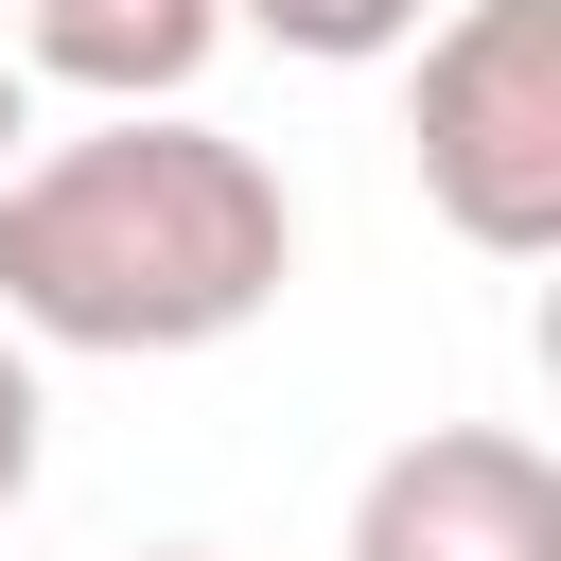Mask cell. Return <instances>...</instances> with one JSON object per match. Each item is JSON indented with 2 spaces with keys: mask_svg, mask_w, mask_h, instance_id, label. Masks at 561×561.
Wrapping results in <instances>:
<instances>
[{
  "mask_svg": "<svg viewBox=\"0 0 561 561\" xmlns=\"http://www.w3.org/2000/svg\"><path fill=\"white\" fill-rule=\"evenodd\" d=\"M280 280H298V193L193 105H105L70 140H18L0 175V333L35 351L105 368L228 351L245 316H280Z\"/></svg>",
  "mask_w": 561,
  "mask_h": 561,
  "instance_id": "6da1fadb",
  "label": "cell"
},
{
  "mask_svg": "<svg viewBox=\"0 0 561 561\" xmlns=\"http://www.w3.org/2000/svg\"><path fill=\"white\" fill-rule=\"evenodd\" d=\"M210 53H228V0H18V70L88 105H193Z\"/></svg>",
  "mask_w": 561,
  "mask_h": 561,
  "instance_id": "277c9868",
  "label": "cell"
},
{
  "mask_svg": "<svg viewBox=\"0 0 561 561\" xmlns=\"http://www.w3.org/2000/svg\"><path fill=\"white\" fill-rule=\"evenodd\" d=\"M351 561H561V473L508 421H421L351 491Z\"/></svg>",
  "mask_w": 561,
  "mask_h": 561,
  "instance_id": "3957f363",
  "label": "cell"
},
{
  "mask_svg": "<svg viewBox=\"0 0 561 561\" xmlns=\"http://www.w3.org/2000/svg\"><path fill=\"white\" fill-rule=\"evenodd\" d=\"M18 140H35V70L0 53V175H18Z\"/></svg>",
  "mask_w": 561,
  "mask_h": 561,
  "instance_id": "52a82bcc",
  "label": "cell"
},
{
  "mask_svg": "<svg viewBox=\"0 0 561 561\" xmlns=\"http://www.w3.org/2000/svg\"><path fill=\"white\" fill-rule=\"evenodd\" d=\"M228 18H245V35H280L298 70H386L438 0H228Z\"/></svg>",
  "mask_w": 561,
  "mask_h": 561,
  "instance_id": "5b68a950",
  "label": "cell"
},
{
  "mask_svg": "<svg viewBox=\"0 0 561 561\" xmlns=\"http://www.w3.org/2000/svg\"><path fill=\"white\" fill-rule=\"evenodd\" d=\"M35 421H53V403H35V351H18V333H0V508H18V491H35Z\"/></svg>",
  "mask_w": 561,
  "mask_h": 561,
  "instance_id": "8992f818",
  "label": "cell"
},
{
  "mask_svg": "<svg viewBox=\"0 0 561 561\" xmlns=\"http://www.w3.org/2000/svg\"><path fill=\"white\" fill-rule=\"evenodd\" d=\"M421 210L491 263H543L561 245V0H438L421 35Z\"/></svg>",
  "mask_w": 561,
  "mask_h": 561,
  "instance_id": "7a4b0ae2",
  "label": "cell"
},
{
  "mask_svg": "<svg viewBox=\"0 0 561 561\" xmlns=\"http://www.w3.org/2000/svg\"><path fill=\"white\" fill-rule=\"evenodd\" d=\"M140 561H210V543H140Z\"/></svg>",
  "mask_w": 561,
  "mask_h": 561,
  "instance_id": "ba28073f",
  "label": "cell"
}]
</instances>
